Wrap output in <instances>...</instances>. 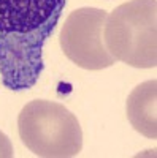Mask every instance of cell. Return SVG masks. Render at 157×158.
<instances>
[{"instance_id":"8992f818","label":"cell","mask_w":157,"mask_h":158,"mask_svg":"<svg viewBox=\"0 0 157 158\" xmlns=\"http://www.w3.org/2000/svg\"><path fill=\"white\" fill-rule=\"evenodd\" d=\"M13 156V146L11 141L5 133L0 131V158H11Z\"/></svg>"},{"instance_id":"3957f363","label":"cell","mask_w":157,"mask_h":158,"mask_svg":"<svg viewBox=\"0 0 157 158\" xmlns=\"http://www.w3.org/2000/svg\"><path fill=\"white\" fill-rule=\"evenodd\" d=\"M107 16L105 10L83 6L73 10L63 21L59 43L63 54L76 67L97 71L116 63L103 40Z\"/></svg>"},{"instance_id":"5b68a950","label":"cell","mask_w":157,"mask_h":158,"mask_svg":"<svg viewBox=\"0 0 157 158\" xmlns=\"http://www.w3.org/2000/svg\"><path fill=\"white\" fill-rule=\"evenodd\" d=\"M127 118L135 131L149 139L157 138V81H145L127 97Z\"/></svg>"},{"instance_id":"7a4b0ae2","label":"cell","mask_w":157,"mask_h":158,"mask_svg":"<svg viewBox=\"0 0 157 158\" xmlns=\"http://www.w3.org/2000/svg\"><path fill=\"white\" fill-rule=\"evenodd\" d=\"M18 131L25 147L41 158H70L83 149V130L76 115L56 101L27 103L19 112Z\"/></svg>"},{"instance_id":"277c9868","label":"cell","mask_w":157,"mask_h":158,"mask_svg":"<svg viewBox=\"0 0 157 158\" xmlns=\"http://www.w3.org/2000/svg\"><path fill=\"white\" fill-rule=\"evenodd\" d=\"M63 5L65 0H0V33H33L59 16Z\"/></svg>"},{"instance_id":"6da1fadb","label":"cell","mask_w":157,"mask_h":158,"mask_svg":"<svg viewBox=\"0 0 157 158\" xmlns=\"http://www.w3.org/2000/svg\"><path fill=\"white\" fill-rule=\"evenodd\" d=\"M103 40L116 60L133 68H155L157 2L129 0L116 6L105 21Z\"/></svg>"}]
</instances>
